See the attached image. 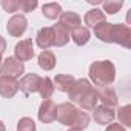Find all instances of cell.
I'll return each mask as SVG.
<instances>
[{"mask_svg":"<svg viewBox=\"0 0 131 131\" xmlns=\"http://www.w3.org/2000/svg\"><path fill=\"white\" fill-rule=\"evenodd\" d=\"M19 91V82L13 77L0 76V96L5 99H13Z\"/></svg>","mask_w":131,"mask_h":131,"instance_id":"cell-10","label":"cell"},{"mask_svg":"<svg viewBox=\"0 0 131 131\" xmlns=\"http://www.w3.org/2000/svg\"><path fill=\"white\" fill-rule=\"evenodd\" d=\"M56 120L62 125L70 126V129H80L83 131L90 125V116L74 106L71 102H63L56 108Z\"/></svg>","mask_w":131,"mask_h":131,"instance_id":"cell-1","label":"cell"},{"mask_svg":"<svg viewBox=\"0 0 131 131\" xmlns=\"http://www.w3.org/2000/svg\"><path fill=\"white\" fill-rule=\"evenodd\" d=\"M17 131H36V122L31 117H22L17 122Z\"/></svg>","mask_w":131,"mask_h":131,"instance_id":"cell-26","label":"cell"},{"mask_svg":"<svg viewBox=\"0 0 131 131\" xmlns=\"http://www.w3.org/2000/svg\"><path fill=\"white\" fill-rule=\"evenodd\" d=\"M26 28H28V20H26V17L23 14H14L6 23V31H8V34L11 37L23 36Z\"/></svg>","mask_w":131,"mask_h":131,"instance_id":"cell-5","label":"cell"},{"mask_svg":"<svg viewBox=\"0 0 131 131\" xmlns=\"http://www.w3.org/2000/svg\"><path fill=\"white\" fill-rule=\"evenodd\" d=\"M54 91H56V88H54V85H52V80H51L49 77H42L40 86H39V94L42 96V99H43V100L51 99V96L54 94Z\"/></svg>","mask_w":131,"mask_h":131,"instance_id":"cell-22","label":"cell"},{"mask_svg":"<svg viewBox=\"0 0 131 131\" xmlns=\"http://www.w3.org/2000/svg\"><path fill=\"white\" fill-rule=\"evenodd\" d=\"M37 6V0H20L19 2V9H22V13H32Z\"/></svg>","mask_w":131,"mask_h":131,"instance_id":"cell-27","label":"cell"},{"mask_svg":"<svg viewBox=\"0 0 131 131\" xmlns=\"http://www.w3.org/2000/svg\"><path fill=\"white\" fill-rule=\"evenodd\" d=\"M14 57L19 59L20 62H28L34 57V43L32 39H25L20 40L19 43H16L14 46Z\"/></svg>","mask_w":131,"mask_h":131,"instance_id":"cell-8","label":"cell"},{"mask_svg":"<svg viewBox=\"0 0 131 131\" xmlns=\"http://www.w3.org/2000/svg\"><path fill=\"white\" fill-rule=\"evenodd\" d=\"M25 73V63L20 62L16 57H6L2 62V67H0V74L5 77H13L17 79Z\"/></svg>","mask_w":131,"mask_h":131,"instance_id":"cell-3","label":"cell"},{"mask_svg":"<svg viewBox=\"0 0 131 131\" xmlns=\"http://www.w3.org/2000/svg\"><path fill=\"white\" fill-rule=\"evenodd\" d=\"M119 123H122V126H131V105H123L119 106Z\"/></svg>","mask_w":131,"mask_h":131,"instance_id":"cell-24","label":"cell"},{"mask_svg":"<svg viewBox=\"0 0 131 131\" xmlns=\"http://www.w3.org/2000/svg\"><path fill=\"white\" fill-rule=\"evenodd\" d=\"M91 83H90V80L88 79H76V82H74V85L71 86V90L68 91V97H70V102L73 103H79L80 100H82V97L91 90Z\"/></svg>","mask_w":131,"mask_h":131,"instance_id":"cell-6","label":"cell"},{"mask_svg":"<svg viewBox=\"0 0 131 131\" xmlns=\"http://www.w3.org/2000/svg\"><path fill=\"white\" fill-rule=\"evenodd\" d=\"M83 22H85L86 28H88V26H90V28H94V26H97L99 23L106 22V19H105V14H103L100 9L94 8V9H90V11L85 14Z\"/></svg>","mask_w":131,"mask_h":131,"instance_id":"cell-21","label":"cell"},{"mask_svg":"<svg viewBox=\"0 0 131 131\" xmlns=\"http://www.w3.org/2000/svg\"><path fill=\"white\" fill-rule=\"evenodd\" d=\"M56 108L57 105L54 103V100L48 99V100H43L40 103V108H39V120L43 122V123H51L56 120Z\"/></svg>","mask_w":131,"mask_h":131,"instance_id":"cell-12","label":"cell"},{"mask_svg":"<svg viewBox=\"0 0 131 131\" xmlns=\"http://www.w3.org/2000/svg\"><path fill=\"white\" fill-rule=\"evenodd\" d=\"M52 29H54V46L60 48V46H65V45L70 42L71 32H70V29H67L63 25L56 23L52 26Z\"/></svg>","mask_w":131,"mask_h":131,"instance_id":"cell-15","label":"cell"},{"mask_svg":"<svg viewBox=\"0 0 131 131\" xmlns=\"http://www.w3.org/2000/svg\"><path fill=\"white\" fill-rule=\"evenodd\" d=\"M74 82H76V79L71 74H57L52 80V85H54V88H57L62 93H68L71 90V86L74 85Z\"/></svg>","mask_w":131,"mask_h":131,"instance_id":"cell-16","label":"cell"},{"mask_svg":"<svg viewBox=\"0 0 131 131\" xmlns=\"http://www.w3.org/2000/svg\"><path fill=\"white\" fill-rule=\"evenodd\" d=\"M36 45L43 51L54 46V29H52V26H45V28H40L37 31Z\"/></svg>","mask_w":131,"mask_h":131,"instance_id":"cell-9","label":"cell"},{"mask_svg":"<svg viewBox=\"0 0 131 131\" xmlns=\"http://www.w3.org/2000/svg\"><path fill=\"white\" fill-rule=\"evenodd\" d=\"M123 6V2L122 0H106V2H103V11L106 14H116L120 11V8ZM103 13V14H105Z\"/></svg>","mask_w":131,"mask_h":131,"instance_id":"cell-25","label":"cell"},{"mask_svg":"<svg viewBox=\"0 0 131 131\" xmlns=\"http://www.w3.org/2000/svg\"><path fill=\"white\" fill-rule=\"evenodd\" d=\"M97 97L102 102V105L108 106V108H116L119 105V97L114 88L111 86H102L97 90Z\"/></svg>","mask_w":131,"mask_h":131,"instance_id":"cell-11","label":"cell"},{"mask_svg":"<svg viewBox=\"0 0 131 131\" xmlns=\"http://www.w3.org/2000/svg\"><path fill=\"white\" fill-rule=\"evenodd\" d=\"M37 62H39V67H40L42 70H45V71H51V70H54L57 60H56V56H54L52 51L45 49V51H42V52L39 54Z\"/></svg>","mask_w":131,"mask_h":131,"instance_id":"cell-19","label":"cell"},{"mask_svg":"<svg viewBox=\"0 0 131 131\" xmlns=\"http://www.w3.org/2000/svg\"><path fill=\"white\" fill-rule=\"evenodd\" d=\"M105 131H126V129H125V126H122L120 123H110Z\"/></svg>","mask_w":131,"mask_h":131,"instance_id":"cell-29","label":"cell"},{"mask_svg":"<svg viewBox=\"0 0 131 131\" xmlns=\"http://www.w3.org/2000/svg\"><path fill=\"white\" fill-rule=\"evenodd\" d=\"M0 131H6V126H5V123L0 120Z\"/></svg>","mask_w":131,"mask_h":131,"instance_id":"cell-31","label":"cell"},{"mask_svg":"<svg viewBox=\"0 0 131 131\" xmlns=\"http://www.w3.org/2000/svg\"><path fill=\"white\" fill-rule=\"evenodd\" d=\"M94 29V36L105 43H111V31H113V23L110 22H102L97 26L93 28Z\"/></svg>","mask_w":131,"mask_h":131,"instance_id":"cell-17","label":"cell"},{"mask_svg":"<svg viewBox=\"0 0 131 131\" xmlns=\"http://www.w3.org/2000/svg\"><path fill=\"white\" fill-rule=\"evenodd\" d=\"M40 80H42V77L37 76L36 73L25 74V76L20 79V82H19V90H20L25 96H29V94H34V93H39Z\"/></svg>","mask_w":131,"mask_h":131,"instance_id":"cell-7","label":"cell"},{"mask_svg":"<svg viewBox=\"0 0 131 131\" xmlns=\"http://www.w3.org/2000/svg\"><path fill=\"white\" fill-rule=\"evenodd\" d=\"M71 39L77 46H83V45H86L90 42L91 32H90V29L86 26H77L76 29L71 31Z\"/></svg>","mask_w":131,"mask_h":131,"instance_id":"cell-20","label":"cell"},{"mask_svg":"<svg viewBox=\"0 0 131 131\" xmlns=\"http://www.w3.org/2000/svg\"><path fill=\"white\" fill-rule=\"evenodd\" d=\"M5 49H6V40H5L2 36H0V54H3Z\"/></svg>","mask_w":131,"mask_h":131,"instance_id":"cell-30","label":"cell"},{"mask_svg":"<svg viewBox=\"0 0 131 131\" xmlns=\"http://www.w3.org/2000/svg\"><path fill=\"white\" fill-rule=\"evenodd\" d=\"M88 74L94 86H110L116 79V67L111 60H96L90 65Z\"/></svg>","mask_w":131,"mask_h":131,"instance_id":"cell-2","label":"cell"},{"mask_svg":"<svg viewBox=\"0 0 131 131\" xmlns=\"http://www.w3.org/2000/svg\"><path fill=\"white\" fill-rule=\"evenodd\" d=\"M62 13V6L59 3H45L42 6V14L49 20H56L57 17H60Z\"/></svg>","mask_w":131,"mask_h":131,"instance_id":"cell-23","label":"cell"},{"mask_svg":"<svg viewBox=\"0 0 131 131\" xmlns=\"http://www.w3.org/2000/svg\"><path fill=\"white\" fill-rule=\"evenodd\" d=\"M116 117V111L114 108H108L105 105H100V106H96L94 108V114H93V119L96 123L99 125H106V123H111Z\"/></svg>","mask_w":131,"mask_h":131,"instance_id":"cell-13","label":"cell"},{"mask_svg":"<svg viewBox=\"0 0 131 131\" xmlns=\"http://www.w3.org/2000/svg\"><path fill=\"white\" fill-rule=\"evenodd\" d=\"M97 102H99V97H97V90L94 86H91V90L82 97V100L79 102L80 105V110H85V111H91L97 106Z\"/></svg>","mask_w":131,"mask_h":131,"instance_id":"cell-18","label":"cell"},{"mask_svg":"<svg viewBox=\"0 0 131 131\" xmlns=\"http://www.w3.org/2000/svg\"><path fill=\"white\" fill-rule=\"evenodd\" d=\"M59 23L63 25L67 29H70V32L73 29H76L77 26H82V19L77 13L74 11H63L59 17Z\"/></svg>","mask_w":131,"mask_h":131,"instance_id":"cell-14","label":"cell"},{"mask_svg":"<svg viewBox=\"0 0 131 131\" xmlns=\"http://www.w3.org/2000/svg\"><path fill=\"white\" fill-rule=\"evenodd\" d=\"M111 43H117L123 48L131 46V29L125 23H113Z\"/></svg>","mask_w":131,"mask_h":131,"instance_id":"cell-4","label":"cell"},{"mask_svg":"<svg viewBox=\"0 0 131 131\" xmlns=\"http://www.w3.org/2000/svg\"><path fill=\"white\" fill-rule=\"evenodd\" d=\"M2 62H3V59H2V54H0V67H2Z\"/></svg>","mask_w":131,"mask_h":131,"instance_id":"cell-32","label":"cell"},{"mask_svg":"<svg viewBox=\"0 0 131 131\" xmlns=\"http://www.w3.org/2000/svg\"><path fill=\"white\" fill-rule=\"evenodd\" d=\"M68 131H80V129H68Z\"/></svg>","mask_w":131,"mask_h":131,"instance_id":"cell-33","label":"cell"},{"mask_svg":"<svg viewBox=\"0 0 131 131\" xmlns=\"http://www.w3.org/2000/svg\"><path fill=\"white\" fill-rule=\"evenodd\" d=\"M2 8L6 13H17L19 11V0H2Z\"/></svg>","mask_w":131,"mask_h":131,"instance_id":"cell-28","label":"cell"}]
</instances>
